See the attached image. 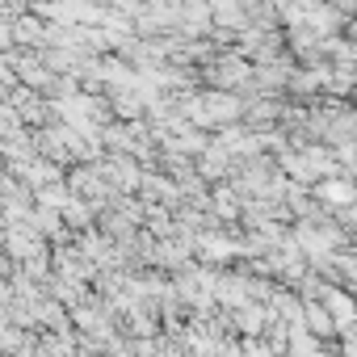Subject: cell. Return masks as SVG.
I'll use <instances>...</instances> for the list:
<instances>
[{"instance_id":"1","label":"cell","mask_w":357,"mask_h":357,"mask_svg":"<svg viewBox=\"0 0 357 357\" xmlns=\"http://www.w3.org/2000/svg\"><path fill=\"white\" fill-rule=\"evenodd\" d=\"M324 198H328V202H353L357 194H353V185H344V181H340V185L328 181V185H324Z\"/></svg>"}]
</instances>
